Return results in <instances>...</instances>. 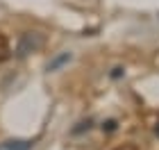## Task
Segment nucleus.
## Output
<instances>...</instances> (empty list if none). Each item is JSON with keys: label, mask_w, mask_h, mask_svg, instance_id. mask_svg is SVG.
<instances>
[{"label": "nucleus", "mask_w": 159, "mask_h": 150, "mask_svg": "<svg viewBox=\"0 0 159 150\" xmlns=\"http://www.w3.org/2000/svg\"><path fill=\"white\" fill-rule=\"evenodd\" d=\"M43 43H46V37L41 32H23L20 39H18V46H16V57L18 59H25L30 52L41 50Z\"/></svg>", "instance_id": "nucleus-1"}, {"label": "nucleus", "mask_w": 159, "mask_h": 150, "mask_svg": "<svg viewBox=\"0 0 159 150\" xmlns=\"http://www.w3.org/2000/svg\"><path fill=\"white\" fill-rule=\"evenodd\" d=\"M34 141L32 139H7L0 143V150H32Z\"/></svg>", "instance_id": "nucleus-2"}, {"label": "nucleus", "mask_w": 159, "mask_h": 150, "mask_svg": "<svg viewBox=\"0 0 159 150\" xmlns=\"http://www.w3.org/2000/svg\"><path fill=\"white\" fill-rule=\"evenodd\" d=\"M66 61H70V52H61V55H57L55 59H50V61H48L46 70H50V73H52V70H57L59 66H64Z\"/></svg>", "instance_id": "nucleus-3"}, {"label": "nucleus", "mask_w": 159, "mask_h": 150, "mask_svg": "<svg viewBox=\"0 0 159 150\" xmlns=\"http://www.w3.org/2000/svg\"><path fill=\"white\" fill-rule=\"evenodd\" d=\"M11 57V50H9V41H7L5 34H0V61L9 59Z\"/></svg>", "instance_id": "nucleus-4"}, {"label": "nucleus", "mask_w": 159, "mask_h": 150, "mask_svg": "<svg viewBox=\"0 0 159 150\" xmlns=\"http://www.w3.org/2000/svg\"><path fill=\"white\" fill-rule=\"evenodd\" d=\"M91 127V120H86V123H80V127H75L73 134H80V132H84V130H89Z\"/></svg>", "instance_id": "nucleus-5"}, {"label": "nucleus", "mask_w": 159, "mask_h": 150, "mask_svg": "<svg viewBox=\"0 0 159 150\" xmlns=\"http://www.w3.org/2000/svg\"><path fill=\"white\" fill-rule=\"evenodd\" d=\"M102 130H107V132H111V130H116V120H107V123L102 125Z\"/></svg>", "instance_id": "nucleus-6"}, {"label": "nucleus", "mask_w": 159, "mask_h": 150, "mask_svg": "<svg viewBox=\"0 0 159 150\" xmlns=\"http://www.w3.org/2000/svg\"><path fill=\"white\" fill-rule=\"evenodd\" d=\"M123 75V68H114V73H111V77H120Z\"/></svg>", "instance_id": "nucleus-7"}, {"label": "nucleus", "mask_w": 159, "mask_h": 150, "mask_svg": "<svg viewBox=\"0 0 159 150\" xmlns=\"http://www.w3.org/2000/svg\"><path fill=\"white\" fill-rule=\"evenodd\" d=\"M116 150H139L136 146H123V148H116Z\"/></svg>", "instance_id": "nucleus-8"}, {"label": "nucleus", "mask_w": 159, "mask_h": 150, "mask_svg": "<svg viewBox=\"0 0 159 150\" xmlns=\"http://www.w3.org/2000/svg\"><path fill=\"white\" fill-rule=\"evenodd\" d=\"M155 132H157V137H159V123H157V127H155Z\"/></svg>", "instance_id": "nucleus-9"}]
</instances>
